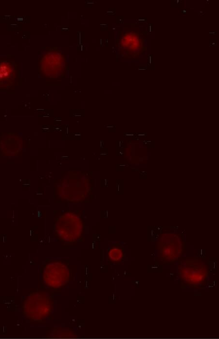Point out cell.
Wrapping results in <instances>:
<instances>
[{"instance_id": "cell-4", "label": "cell", "mask_w": 219, "mask_h": 339, "mask_svg": "<svg viewBox=\"0 0 219 339\" xmlns=\"http://www.w3.org/2000/svg\"><path fill=\"white\" fill-rule=\"evenodd\" d=\"M161 238L160 250L163 257L171 260L178 258L182 251L180 238L172 233L165 234Z\"/></svg>"}, {"instance_id": "cell-7", "label": "cell", "mask_w": 219, "mask_h": 339, "mask_svg": "<svg viewBox=\"0 0 219 339\" xmlns=\"http://www.w3.org/2000/svg\"><path fill=\"white\" fill-rule=\"evenodd\" d=\"M108 255L110 260L116 262L122 258L123 252L120 248L114 247L109 251Z\"/></svg>"}, {"instance_id": "cell-6", "label": "cell", "mask_w": 219, "mask_h": 339, "mask_svg": "<svg viewBox=\"0 0 219 339\" xmlns=\"http://www.w3.org/2000/svg\"><path fill=\"white\" fill-rule=\"evenodd\" d=\"M3 151L8 154L16 153L19 150L20 142L19 138L17 136H9L1 143Z\"/></svg>"}, {"instance_id": "cell-1", "label": "cell", "mask_w": 219, "mask_h": 339, "mask_svg": "<svg viewBox=\"0 0 219 339\" xmlns=\"http://www.w3.org/2000/svg\"><path fill=\"white\" fill-rule=\"evenodd\" d=\"M53 307L52 300L46 293L34 292L29 294L24 300L23 314L32 321H40L48 317Z\"/></svg>"}, {"instance_id": "cell-5", "label": "cell", "mask_w": 219, "mask_h": 339, "mask_svg": "<svg viewBox=\"0 0 219 339\" xmlns=\"http://www.w3.org/2000/svg\"><path fill=\"white\" fill-rule=\"evenodd\" d=\"M15 73L8 62L0 63V88H8L14 82Z\"/></svg>"}, {"instance_id": "cell-3", "label": "cell", "mask_w": 219, "mask_h": 339, "mask_svg": "<svg viewBox=\"0 0 219 339\" xmlns=\"http://www.w3.org/2000/svg\"><path fill=\"white\" fill-rule=\"evenodd\" d=\"M71 215V214H70ZM78 218L73 215H65L60 218L56 226V231L58 235L66 241H73L80 236L82 226Z\"/></svg>"}, {"instance_id": "cell-2", "label": "cell", "mask_w": 219, "mask_h": 339, "mask_svg": "<svg viewBox=\"0 0 219 339\" xmlns=\"http://www.w3.org/2000/svg\"><path fill=\"white\" fill-rule=\"evenodd\" d=\"M43 280L46 285L52 288H59L69 281L70 272L66 265L59 262L49 263L43 272Z\"/></svg>"}]
</instances>
